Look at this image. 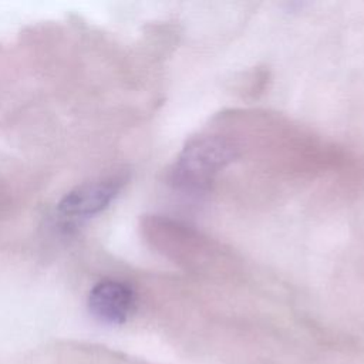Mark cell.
Segmentation results:
<instances>
[{
	"mask_svg": "<svg viewBox=\"0 0 364 364\" xmlns=\"http://www.w3.org/2000/svg\"><path fill=\"white\" fill-rule=\"evenodd\" d=\"M232 156L233 151L223 139L202 138L185 149L179 158L175 175L179 182L199 186L209 182L213 173L223 168Z\"/></svg>",
	"mask_w": 364,
	"mask_h": 364,
	"instance_id": "cell-1",
	"label": "cell"
},
{
	"mask_svg": "<svg viewBox=\"0 0 364 364\" xmlns=\"http://www.w3.org/2000/svg\"><path fill=\"white\" fill-rule=\"evenodd\" d=\"M135 306V293L124 282L105 279L98 282L88 294L91 314L107 324H122Z\"/></svg>",
	"mask_w": 364,
	"mask_h": 364,
	"instance_id": "cell-2",
	"label": "cell"
},
{
	"mask_svg": "<svg viewBox=\"0 0 364 364\" xmlns=\"http://www.w3.org/2000/svg\"><path fill=\"white\" fill-rule=\"evenodd\" d=\"M122 185L118 178L85 182L67 192L58 203V210L67 218H90L104 210L117 196Z\"/></svg>",
	"mask_w": 364,
	"mask_h": 364,
	"instance_id": "cell-3",
	"label": "cell"
}]
</instances>
